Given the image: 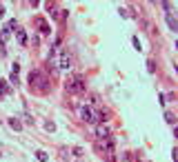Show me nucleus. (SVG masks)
<instances>
[{
    "label": "nucleus",
    "instance_id": "nucleus-15",
    "mask_svg": "<svg viewBox=\"0 0 178 162\" xmlns=\"http://www.w3.org/2000/svg\"><path fill=\"white\" fill-rule=\"evenodd\" d=\"M165 120H167L169 124H174V122H176V118H174V113H169V111H167V113H165Z\"/></svg>",
    "mask_w": 178,
    "mask_h": 162
},
{
    "label": "nucleus",
    "instance_id": "nucleus-11",
    "mask_svg": "<svg viewBox=\"0 0 178 162\" xmlns=\"http://www.w3.org/2000/svg\"><path fill=\"white\" fill-rule=\"evenodd\" d=\"M11 89L7 87V80H0V93H9Z\"/></svg>",
    "mask_w": 178,
    "mask_h": 162
},
{
    "label": "nucleus",
    "instance_id": "nucleus-5",
    "mask_svg": "<svg viewBox=\"0 0 178 162\" xmlns=\"http://www.w3.org/2000/svg\"><path fill=\"white\" fill-rule=\"evenodd\" d=\"M96 138H98V140H107L109 138V129L102 122H98V127H96Z\"/></svg>",
    "mask_w": 178,
    "mask_h": 162
},
{
    "label": "nucleus",
    "instance_id": "nucleus-1",
    "mask_svg": "<svg viewBox=\"0 0 178 162\" xmlns=\"http://www.w3.org/2000/svg\"><path fill=\"white\" fill-rule=\"evenodd\" d=\"M65 89L69 93H73V96H78V93H83L85 89H87V82H85L83 76H69L65 80Z\"/></svg>",
    "mask_w": 178,
    "mask_h": 162
},
{
    "label": "nucleus",
    "instance_id": "nucleus-16",
    "mask_svg": "<svg viewBox=\"0 0 178 162\" xmlns=\"http://www.w3.org/2000/svg\"><path fill=\"white\" fill-rule=\"evenodd\" d=\"M71 151H73V155H76V158H80V155H83V149H80V147H73Z\"/></svg>",
    "mask_w": 178,
    "mask_h": 162
},
{
    "label": "nucleus",
    "instance_id": "nucleus-7",
    "mask_svg": "<svg viewBox=\"0 0 178 162\" xmlns=\"http://www.w3.org/2000/svg\"><path fill=\"white\" fill-rule=\"evenodd\" d=\"M38 27H40V33H45V36H47V33H51L49 25H47V22H45L42 18H38Z\"/></svg>",
    "mask_w": 178,
    "mask_h": 162
},
{
    "label": "nucleus",
    "instance_id": "nucleus-17",
    "mask_svg": "<svg viewBox=\"0 0 178 162\" xmlns=\"http://www.w3.org/2000/svg\"><path fill=\"white\" fill-rule=\"evenodd\" d=\"M131 42H134V47H136V49H138V51H140V40H138V38L134 36V38H131Z\"/></svg>",
    "mask_w": 178,
    "mask_h": 162
},
{
    "label": "nucleus",
    "instance_id": "nucleus-20",
    "mask_svg": "<svg viewBox=\"0 0 178 162\" xmlns=\"http://www.w3.org/2000/svg\"><path fill=\"white\" fill-rule=\"evenodd\" d=\"M2 16H5V9H2V7H0V18H2Z\"/></svg>",
    "mask_w": 178,
    "mask_h": 162
},
{
    "label": "nucleus",
    "instance_id": "nucleus-18",
    "mask_svg": "<svg viewBox=\"0 0 178 162\" xmlns=\"http://www.w3.org/2000/svg\"><path fill=\"white\" fill-rule=\"evenodd\" d=\"M171 160H174V162H178V151H176V149L171 151Z\"/></svg>",
    "mask_w": 178,
    "mask_h": 162
},
{
    "label": "nucleus",
    "instance_id": "nucleus-12",
    "mask_svg": "<svg viewBox=\"0 0 178 162\" xmlns=\"http://www.w3.org/2000/svg\"><path fill=\"white\" fill-rule=\"evenodd\" d=\"M36 158H38L40 162H47V160H49V155L45 153V151H38V153H36Z\"/></svg>",
    "mask_w": 178,
    "mask_h": 162
},
{
    "label": "nucleus",
    "instance_id": "nucleus-8",
    "mask_svg": "<svg viewBox=\"0 0 178 162\" xmlns=\"http://www.w3.org/2000/svg\"><path fill=\"white\" fill-rule=\"evenodd\" d=\"M9 127H11V129H16V131H20L22 129V122L18 118H9Z\"/></svg>",
    "mask_w": 178,
    "mask_h": 162
},
{
    "label": "nucleus",
    "instance_id": "nucleus-3",
    "mask_svg": "<svg viewBox=\"0 0 178 162\" xmlns=\"http://www.w3.org/2000/svg\"><path fill=\"white\" fill-rule=\"evenodd\" d=\"M78 116H80V120L87 122V124L94 122V111H91L89 107H78Z\"/></svg>",
    "mask_w": 178,
    "mask_h": 162
},
{
    "label": "nucleus",
    "instance_id": "nucleus-14",
    "mask_svg": "<svg viewBox=\"0 0 178 162\" xmlns=\"http://www.w3.org/2000/svg\"><path fill=\"white\" fill-rule=\"evenodd\" d=\"M45 129H47V131H56V124L51 120H47V122H45Z\"/></svg>",
    "mask_w": 178,
    "mask_h": 162
},
{
    "label": "nucleus",
    "instance_id": "nucleus-21",
    "mask_svg": "<svg viewBox=\"0 0 178 162\" xmlns=\"http://www.w3.org/2000/svg\"><path fill=\"white\" fill-rule=\"evenodd\" d=\"M149 2H156V0H149Z\"/></svg>",
    "mask_w": 178,
    "mask_h": 162
},
{
    "label": "nucleus",
    "instance_id": "nucleus-19",
    "mask_svg": "<svg viewBox=\"0 0 178 162\" xmlns=\"http://www.w3.org/2000/svg\"><path fill=\"white\" fill-rule=\"evenodd\" d=\"M31 4H33V7H36V4H40V0H31Z\"/></svg>",
    "mask_w": 178,
    "mask_h": 162
},
{
    "label": "nucleus",
    "instance_id": "nucleus-9",
    "mask_svg": "<svg viewBox=\"0 0 178 162\" xmlns=\"http://www.w3.org/2000/svg\"><path fill=\"white\" fill-rule=\"evenodd\" d=\"M16 36H18V42L20 44H27V33L22 31V29H18V27H16Z\"/></svg>",
    "mask_w": 178,
    "mask_h": 162
},
{
    "label": "nucleus",
    "instance_id": "nucleus-13",
    "mask_svg": "<svg viewBox=\"0 0 178 162\" xmlns=\"http://www.w3.org/2000/svg\"><path fill=\"white\" fill-rule=\"evenodd\" d=\"M147 71H149V74L156 71V62H154V60H149V62H147Z\"/></svg>",
    "mask_w": 178,
    "mask_h": 162
},
{
    "label": "nucleus",
    "instance_id": "nucleus-2",
    "mask_svg": "<svg viewBox=\"0 0 178 162\" xmlns=\"http://www.w3.org/2000/svg\"><path fill=\"white\" fill-rule=\"evenodd\" d=\"M58 69H71V56H69V51H60V58H58Z\"/></svg>",
    "mask_w": 178,
    "mask_h": 162
},
{
    "label": "nucleus",
    "instance_id": "nucleus-4",
    "mask_svg": "<svg viewBox=\"0 0 178 162\" xmlns=\"http://www.w3.org/2000/svg\"><path fill=\"white\" fill-rule=\"evenodd\" d=\"M40 80H42V74H40V71H31L29 74V87L31 89H38Z\"/></svg>",
    "mask_w": 178,
    "mask_h": 162
},
{
    "label": "nucleus",
    "instance_id": "nucleus-6",
    "mask_svg": "<svg viewBox=\"0 0 178 162\" xmlns=\"http://www.w3.org/2000/svg\"><path fill=\"white\" fill-rule=\"evenodd\" d=\"M165 20H167V25H169L171 31L178 29V22H176V18H174V14H171V11H165Z\"/></svg>",
    "mask_w": 178,
    "mask_h": 162
},
{
    "label": "nucleus",
    "instance_id": "nucleus-10",
    "mask_svg": "<svg viewBox=\"0 0 178 162\" xmlns=\"http://www.w3.org/2000/svg\"><path fill=\"white\" fill-rule=\"evenodd\" d=\"M47 69L51 71V76H56V74H58V64H56V62H54V60H51V58L47 60Z\"/></svg>",
    "mask_w": 178,
    "mask_h": 162
}]
</instances>
